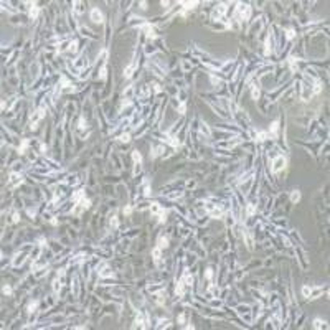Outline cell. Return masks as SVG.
I'll return each mask as SVG.
<instances>
[{"label":"cell","instance_id":"ac0fdd59","mask_svg":"<svg viewBox=\"0 0 330 330\" xmlns=\"http://www.w3.org/2000/svg\"><path fill=\"white\" fill-rule=\"evenodd\" d=\"M38 12H40L38 7H36V5H32V8H30V13H28V15H30V18H32V20H36V17H38Z\"/></svg>","mask_w":330,"mask_h":330},{"label":"cell","instance_id":"8992f818","mask_svg":"<svg viewBox=\"0 0 330 330\" xmlns=\"http://www.w3.org/2000/svg\"><path fill=\"white\" fill-rule=\"evenodd\" d=\"M206 210H208L211 218H221L223 216V208L218 206V205H206Z\"/></svg>","mask_w":330,"mask_h":330},{"label":"cell","instance_id":"e0dca14e","mask_svg":"<svg viewBox=\"0 0 330 330\" xmlns=\"http://www.w3.org/2000/svg\"><path fill=\"white\" fill-rule=\"evenodd\" d=\"M160 254H162V249H160V248H158V246H157V248H155V249H154V251H152V256H154V261H155V263H160Z\"/></svg>","mask_w":330,"mask_h":330},{"label":"cell","instance_id":"7c38bea8","mask_svg":"<svg viewBox=\"0 0 330 330\" xmlns=\"http://www.w3.org/2000/svg\"><path fill=\"white\" fill-rule=\"evenodd\" d=\"M302 296L307 297V299H314V287H310V286H304V287H302Z\"/></svg>","mask_w":330,"mask_h":330},{"label":"cell","instance_id":"44dd1931","mask_svg":"<svg viewBox=\"0 0 330 330\" xmlns=\"http://www.w3.org/2000/svg\"><path fill=\"white\" fill-rule=\"evenodd\" d=\"M180 3H182L187 10H191V8H195V7L198 5V2H180Z\"/></svg>","mask_w":330,"mask_h":330},{"label":"cell","instance_id":"8d00e7d4","mask_svg":"<svg viewBox=\"0 0 330 330\" xmlns=\"http://www.w3.org/2000/svg\"><path fill=\"white\" fill-rule=\"evenodd\" d=\"M129 137H131L129 134H122V135H121V140H122V142H129Z\"/></svg>","mask_w":330,"mask_h":330},{"label":"cell","instance_id":"cb8c5ba5","mask_svg":"<svg viewBox=\"0 0 330 330\" xmlns=\"http://www.w3.org/2000/svg\"><path fill=\"white\" fill-rule=\"evenodd\" d=\"M36 307H38V300H33V302H30V305H28V314H33L35 310H36Z\"/></svg>","mask_w":330,"mask_h":330},{"label":"cell","instance_id":"74e56055","mask_svg":"<svg viewBox=\"0 0 330 330\" xmlns=\"http://www.w3.org/2000/svg\"><path fill=\"white\" fill-rule=\"evenodd\" d=\"M18 220H20L18 213H13V215H12V223H18Z\"/></svg>","mask_w":330,"mask_h":330},{"label":"cell","instance_id":"8fae6325","mask_svg":"<svg viewBox=\"0 0 330 330\" xmlns=\"http://www.w3.org/2000/svg\"><path fill=\"white\" fill-rule=\"evenodd\" d=\"M99 277H112V271H111V267H109L107 264H104L102 269L99 271Z\"/></svg>","mask_w":330,"mask_h":330},{"label":"cell","instance_id":"f1b7e54d","mask_svg":"<svg viewBox=\"0 0 330 330\" xmlns=\"http://www.w3.org/2000/svg\"><path fill=\"white\" fill-rule=\"evenodd\" d=\"M185 111H187V102H185V101H182V102H180V106H178V112H180V114H185Z\"/></svg>","mask_w":330,"mask_h":330},{"label":"cell","instance_id":"d590c367","mask_svg":"<svg viewBox=\"0 0 330 330\" xmlns=\"http://www.w3.org/2000/svg\"><path fill=\"white\" fill-rule=\"evenodd\" d=\"M86 127V121L84 117H79V129H84Z\"/></svg>","mask_w":330,"mask_h":330},{"label":"cell","instance_id":"4dcf8cb0","mask_svg":"<svg viewBox=\"0 0 330 330\" xmlns=\"http://www.w3.org/2000/svg\"><path fill=\"white\" fill-rule=\"evenodd\" d=\"M286 35H287V38L289 40H292L294 36H296V32H294L292 28H287V30H286Z\"/></svg>","mask_w":330,"mask_h":330},{"label":"cell","instance_id":"4316f807","mask_svg":"<svg viewBox=\"0 0 330 330\" xmlns=\"http://www.w3.org/2000/svg\"><path fill=\"white\" fill-rule=\"evenodd\" d=\"M111 226H112V228H117V226H119V221H117V215H116V213H114V215H112V216H111Z\"/></svg>","mask_w":330,"mask_h":330},{"label":"cell","instance_id":"d6986e66","mask_svg":"<svg viewBox=\"0 0 330 330\" xmlns=\"http://www.w3.org/2000/svg\"><path fill=\"white\" fill-rule=\"evenodd\" d=\"M299 200H300V191H299V190H294L292 193H290V201H292V203H297Z\"/></svg>","mask_w":330,"mask_h":330},{"label":"cell","instance_id":"f546056e","mask_svg":"<svg viewBox=\"0 0 330 330\" xmlns=\"http://www.w3.org/2000/svg\"><path fill=\"white\" fill-rule=\"evenodd\" d=\"M256 213V206L254 205H248V216H253Z\"/></svg>","mask_w":330,"mask_h":330},{"label":"cell","instance_id":"484cf974","mask_svg":"<svg viewBox=\"0 0 330 330\" xmlns=\"http://www.w3.org/2000/svg\"><path fill=\"white\" fill-rule=\"evenodd\" d=\"M251 92H253V99H259V89H257V86H251Z\"/></svg>","mask_w":330,"mask_h":330},{"label":"cell","instance_id":"603a6c76","mask_svg":"<svg viewBox=\"0 0 330 330\" xmlns=\"http://www.w3.org/2000/svg\"><path fill=\"white\" fill-rule=\"evenodd\" d=\"M314 327H315V329H327L325 322H322L320 319H315V320H314Z\"/></svg>","mask_w":330,"mask_h":330},{"label":"cell","instance_id":"d6a6232c","mask_svg":"<svg viewBox=\"0 0 330 330\" xmlns=\"http://www.w3.org/2000/svg\"><path fill=\"white\" fill-rule=\"evenodd\" d=\"M53 289H55V292H58L59 289H61V282H58V281H55L53 282Z\"/></svg>","mask_w":330,"mask_h":330},{"label":"cell","instance_id":"9c48e42d","mask_svg":"<svg viewBox=\"0 0 330 330\" xmlns=\"http://www.w3.org/2000/svg\"><path fill=\"white\" fill-rule=\"evenodd\" d=\"M91 20L94 23H102L104 22V15L99 8H91Z\"/></svg>","mask_w":330,"mask_h":330},{"label":"cell","instance_id":"f35d334b","mask_svg":"<svg viewBox=\"0 0 330 330\" xmlns=\"http://www.w3.org/2000/svg\"><path fill=\"white\" fill-rule=\"evenodd\" d=\"M131 211H132L131 206H125V208H124V213H125V215H131Z\"/></svg>","mask_w":330,"mask_h":330},{"label":"cell","instance_id":"83f0119b","mask_svg":"<svg viewBox=\"0 0 330 330\" xmlns=\"http://www.w3.org/2000/svg\"><path fill=\"white\" fill-rule=\"evenodd\" d=\"M28 144H30V142H28L26 139H25V140H23V142H22V145H20V147H18V152H20V154H23V152H25V149H26V147H28Z\"/></svg>","mask_w":330,"mask_h":330},{"label":"cell","instance_id":"30bf717a","mask_svg":"<svg viewBox=\"0 0 330 330\" xmlns=\"http://www.w3.org/2000/svg\"><path fill=\"white\" fill-rule=\"evenodd\" d=\"M160 140H162V142H167V144H170L172 147H178V145H180V142H178L177 139L172 137V135H167V134H165L164 139H160Z\"/></svg>","mask_w":330,"mask_h":330},{"label":"cell","instance_id":"e575fe53","mask_svg":"<svg viewBox=\"0 0 330 330\" xmlns=\"http://www.w3.org/2000/svg\"><path fill=\"white\" fill-rule=\"evenodd\" d=\"M74 5H76V8H74V10H76V13H81V12H83V8H81V5H83V3H81V2H76Z\"/></svg>","mask_w":330,"mask_h":330},{"label":"cell","instance_id":"3957f363","mask_svg":"<svg viewBox=\"0 0 330 330\" xmlns=\"http://www.w3.org/2000/svg\"><path fill=\"white\" fill-rule=\"evenodd\" d=\"M236 17L239 20H249L251 17V7L249 5H244V3H238L236 7Z\"/></svg>","mask_w":330,"mask_h":330},{"label":"cell","instance_id":"4fadbf2b","mask_svg":"<svg viewBox=\"0 0 330 330\" xmlns=\"http://www.w3.org/2000/svg\"><path fill=\"white\" fill-rule=\"evenodd\" d=\"M277 129H279V121H274V122L271 124L267 134H269V135H272V137H276V135H277Z\"/></svg>","mask_w":330,"mask_h":330},{"label":"cell","instance_id":"836d02e7","mask_svg":"<svg viewBox=\"0 0 330 330\" xmlns=\"http://www.w3.org/2000/svg\"><path fill=\"white\" fill-rule=\"evenodd\" d=\"M211 277H213V269H211V267H208V269H206V279H208V281H211Z\"/></svg>","mask_w":330,"mask_h":330},{"label":"cell","instance_id":"5bb4252c","mask_svg":"<svg viewBox=\"0 0 330 330\" xmlns=\"http://www.w3.org/2000/svg\"><path fill=\"white\" fill-rule=\"evenodd\" d=\"M135 323H137L139 327H142V329H145L147 327V320H144V317H142V314L139 312L137 317H135Z\"/></svg>","mask_w":330,"mask_h":330},{"label":"cell","instance_id":"7402d4cb","mask_svg":"<svg viewBox=\"0 0 330 330\" xmlns=\"http://www.w3.org/2000/svg\"><path fill=\"white\" fill-rule=\"evenodd\" d=\"M256 137H257V140H259V142H264L266 139L269 137V134H267V132H263V131H259V132H257V135H256Z\"/></svg>","mask_w":330,"mask_h":330},{"label":"cell","instance_id":"52a82bcc","mask_svg":"<svg viewBox=\"0 0 330 330\" xmlns=\"http://www.w3.org/2000/svg\"><path fill=\"white\" fill-rule=\"evenodd\" d=\"M43 117H45V109H43V107H40L38 111L35 112V116L32 117V125H30V127H32V129H36V127H38V122Z\"/></svg>","mask_w":330,"mask_h":330},{"label":"cell","instance_id":"ffe728a7","mask_svg":"<svg viewBox=\"0 0 330 330\" xmlns=\"http://www.w3.org/2000/svg\"><path fill=\"white\" fill-rule=\"evenodd\" d=\"M134 69H135V61H134V63H132V65L124 71V76H125V78H131V76H132V71H134Z\"/></svg>","mask_w":330,"mask_h":330},{"label":"cell","instance_id":"1f68e13d","mask_svg":"<svg viewBox=\"0 0 330 330\" xmlns=\"http://www.w3.org/2000/svg\"><path fill=\"white\" fill-rule=\"evenodd\" d=\"M2 290H3L5 296H10V294H12V287H10V286H3V289Z\"/></svg>","mask_w":330,"mask_h":330},{"label":"cell","instance_id":"ba28073f","mask_svg":"<svg viewBox=\"0 0 330 330\" xmlns=\"http://www.w3.org/2000/svg\"><path fill=\"white\" fill-rule=\"evenodd\" d=\"M150 211L154 213V215H157V216H158V221H160V223H164V221H165V215H167V213H165V211L160 208V205H158V203H154V205H152V206H150Z\"/></svg>","mask_w":330,"mask_h":330},{"label":"cell","instance_id":"277c9868","mask_svg":"<svg viewBox=\"0 0 330 330\" xmlns=\"http://www.w3.org/2000/svg\"><path fill=\"white\" fill-rule=\"evenodd\" d=\"M286 165H287V160H286V157L279 155V157L274 158V162H272V167H271V172H272V173H279L281 170H284V168H286Z\"/></svg>","mask_w":330,"mask_h":330},{"label":"cell","instance_id":"5b68a950","mask_svg":"<svg viewBox=\"0 0 330 330\" xmlns=\"http://www.w3.org/2000/svg\"><path fill=\"white\" fill-rule=\"evenodd\" d=\"M23 182V177L20 175V173H15V172H12L10 173V177H8V182H7V187L8 188H15L17 185H20Z\"/></svg>","mask_w":330,"mask_h":330},{"label":"cell","instance_id":"9a60e30c","mask_svg":"<svg viewBox=\"0 0 330 330\" xmlns=\"http://www.w3.org/2000/svg\"><path fill=\"white\" fill-rule=\"evenodd\" d=\"M160 249H164V248H167L168 246V238L167 236H160L158 238V244H157Z\"/></svg>","mask_w":330,"mask_h":330},{"label":"cell","instance_id":"6da1fadb","mask_svg":"<svg viewBox=\"0 0 330 330\" xmlns=\"http://www.w3.org/2000/svg\"><path fill=\"white\" fill-rule=\"evenodd\" d=\"M73 201L76 203V208H73V213L74 215H79L81 210H88L91 206V200H88L84 197V191L83 190H78L73 193Z\"/></svg>","mask_w":330,"mask_h":330},{"label":"cell","instance_id":"7a4b0ae2","mask_svg":"<svg viewBox=\"0 0 330 330\" xmlns=\"http://www.w3.org/2000/svg\"><path fill=\"white\" fill-rule=\"evenodd\" d=\"M191 281H193V277L190 276V272H188V271H185L183 276H182V279H180V281H178V284H177L175 294H177L178 297H182L185 294V287H187V286H190Z\"/></svg>","mask_w":330,"mask_h":330},{"label":"cell","instance_id":"d4e9b609","mask_svg":"<svg viewBox=\"0 0 330 330\" xmlns=\"http://www.w3.org/2000/svg\"><path fill=\"white\" fill-rule=\"evenodd\" d=\"M162 152H164V147H157V149H154V152H150V157L155 158L157 155H160Z\"/></svg>","mask_w":330,"mask_h":330},{"label":"cell","instance_id":"2e32d148","mask_svg":"<svg viewBox=\"0 0 330 330\" xmlns=\"http://www.w3.org/2000/svg\"><path fill=\"white\" fill-rule=\"evenodd\" d=\"M132 160H134V164L135 165H140L142 164V155H140L137 150H134L132 152Z\"/></svg>","mask_w":330,"mask_h":330}]
</instances>
